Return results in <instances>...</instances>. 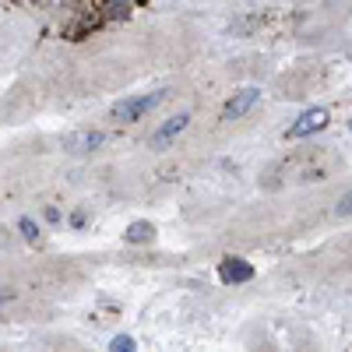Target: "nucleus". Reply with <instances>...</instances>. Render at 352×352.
<instances>
[{
	"label": "nucleus",
	"mask_w": 352,
	"mask_h": 352,
	"mask_svg": "<svg viewBox=\"0 0 352 352\" xmlns=\"http://www.w3.org/2000/svg\"><path fill=\"white\" fill-rule=\"evenodd\" d=\"M335 169V159H328V162H320L317 159V152H307V155H300V159H289V162H282V169L278 173H285V176H292V180H328V173Z\"/></svg>",
	"instance_id": "nucleus-1"
},
{
	"label": "nucleus",
	"mask_w": 352,
	"mask_h": 352,
	"mask_svg": "<svg viewBox=\"0 0 352 352\" xmlns=\"http://www.w3.org/2000/svg\"><path fill=\"white\" fill-rule=\"evenodd\" d=\"M162 99H166V92H148V96H131V99H120V102L113 106V120H120V124H134V120H141L144 113H152Z\"/></svg>",
	"instance_id": "nucleus-2"
},
{
	"label": "nucleus",
	"mask_w": 352,
	"mask_h": 352,
	"mask_svg": "<svg viewBox=\"0 0 352 352\" xmlns=\"http://www.w3.org/2000/svg\"><path fill=\"white\" fill-rule=\"evenodd\" d=\"M324 127H328V109H307V113L300 116V120L285 131V138L300 141V138H310V134L324 131Z\"/></svg>",
	"instance_id": "nucleus-3"
},
{
	"label": "nucleus",
	"mask_w": 352,
	"mask_h": 352,
	"mask_svg": "<svg viewBox=\"0 0 352 352\" xmlns=\"http://www.w3.org/2000/svg\"><path fill=\"white\" fill-rule=\"evenodd\" d=\"M102 144H106V134H102V131H74V134L64 138V148H67L71 155L96 152V148H102Z\"/></svg>",
	"instance_id": "nucleus-4"
},
{
	"label": "nucleus",
	"mask_w": 352,
	"mask_h": 352,
	"mask_svg": "<svg viewBox=\"0 0 352 352\" xmlns=\"http://www.w3.org/2000/svg\"><path fill=\"white\" fill-rule=\"evenodd\" d=\"M257 99H261L257 88H240V92L226 102V109H222V120H240V116H247V113L257 106Z\"/></svg>",
	"instance_id": "nucleus-5"
},
{
	"label": "nucleus",
	"mask_w": 352,
	"mask_h": 352,
	"mask_svg": "<svg viewBox=\"0 0 352 352\" xmlns=\"http://www.w3.org/2000/svg\"><path fill=\"white\" fill-rule=\"evenodd\" d=\"M187 124H190V113H176L173 120H166V124L152 134V148H159V152H162L173 138H180V134L187 131Z\"/></svg>",
	"instance_id": "nucleus-6"
},
{
	"label": "nucleus",
	"mask_w": 352,
	"mask_h": 352,
	"mask_svg": "<svg viewBox=\"0 0 352 352\" xmlns=\"http://www.w3.org/2000/svg\"><path fill=\"white\" fill-rule=\"evenodd\" d=\"M219 275H222V282H250L254 278V268H250L247 261H240V257H226Z\"/></svg>",
	"instance_id": "nucleus-7"
},
{
	"label": "nucleus",
	"mask_w": 352,
	"mask_h": 352,
	"mask_svg": "<svg viewBox=\"0 0 352 352\" xmlns=\"http://www.w3.org/2000/svg\"><path fill=\"white\" fill-rule=\"evenodd\" d=\"M155 236V226L152 222H134L131 229H127V240L131 243H144V240H152Z\"/></svg>",
	"instance_id": "nucleus-8"
},
{
	"label": "nucleus",
	"mask_w": 352,
	"mask_h": 352,
	"mask_svg": "<svg viewBox=\"0 0 352 352\" xmlns=\"http://www.w3.org/2000/svg\"><path fill=\"white\" fill-rule=\"evenodd\" d=\"M109 349H113V352H134L138 345H134V338H131V335H116V338L109 342Z\"/></svg>",
	"instance_id": "nucleus-9"
},
{
	"label": "nucleus",
	"mask_w": 352,
	"mask_h": 352,
	"mask_svg": "<svg viewBox=\"0 0 352 352\" xmlns=\"http://www.w3.org/2000/svg\"><path fill=\"white\" fill-rule=\"evenodd\" d=\"M335 215H342V219H345V215H352V190H349V194H342V201H338Z\"/></svg>",
	"instance_id": "nucleus-10"
},
{
	"label": "nucleus",
	"mask_w": 352,
	"mask_h": 352,
	"mask_svg": "<svg viewBox=\"0 0 352 352\" xmlns=\"http://www.w3.org/2000/svg\"><path fill=\"white\" fill-rule=\"evenodd\" d=\"M18 226H21V232H25V236H28V240H36V232H39V229L32 226V219H21Z\"/></svg>",
	"instance_id": "nucleus-11"
}]
</instances>
